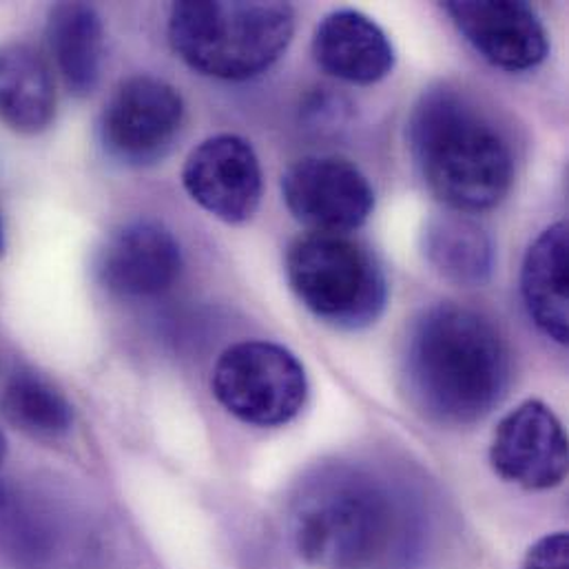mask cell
Masks as SVG:
<instances>
[{"mask_svg": "<svg viewBox=\"0 0 569 569\" xmlns=\"http://www.w3.org/2000/svg\"><path fill=\"white\" fill-rule=\"evenodd\" d=\"M295 33L288 2L184 0L169 16L173 51L196 71L220 80H249L271 69Z\"/></svg>", "mask_w": 569, "mask_h": 569, "instance_id": "4", "label": "cell"}, {"mask_svg": "<svg viewBox=\"0 0 569 569\" xmlns=\"http://www.w3.org/2000/svg\"><path fill=\"white\" fill-rule=\"evenodd\" d=\"M295 297L323 323L339 330L372 326L388 306V280L377 256L359 240L306 233L286 253Z\"/></svg>", "mask_w": 569, "mask_h": 569, "instance_id": "5", "label": "cell"}, {"mask_svg": "<svg viewBox=\"0 0 569 569\" xmlns=\"http://www.w3.org/2000/svg\"><path fill=\"white\" fill-rule=\"evenodd\" d=\"M4 457H7V437H4V432L0 430V463H2Z\"/></svg>", "mask_w": 569, "mask_h": 569, "instance_id": "21", "label": "cell"}, {"mask_svg": "<svg viewBox=\"0 0 569 569\" xmlns=\"http://www.w3.org/2000/svg\"><path fill=\"white\" fill-rule=\"evenodd\" d=\"M390 490L361 468L328 466L306 479L290 503V539L315 569L379 568L401 537Z\"/></svg>", "mask_w": 569, "mask_h": 569, "instance_id": "3", "label": "cell"}, {"mask_svg": "<svg viewBox=\"0 0 569 569\" xmlns=\"http://www.w3.org/2000/svg\"><path fill=\"white\" fill-rule=\"evenodd\" d=\"M47 44L56 69L76 98H87L100 82L104 24L87 2H60L47 18Z\"/></svg>", "mask_w": 569, "mask_h": 569, "instance_id": "16", "label": "cell"}, {"mask_svg": "<svg viewBox=\"0 0 569 569\" xmlns=\"http://www.w3.org/2000/svg\"><path fill=\"white\" fill-rule=\"evenodd\" d=\"M423 256L430 267L457 286H481L495 271V244L488 231L463 213H441L426 222Z\"/></svg>", "mask_w": 569, "mask_h": 569, "instance_id": "17", "label": "cell"}, {"mask_svg": "<svg viewBox=\"0 0 569 569\" xmlns=\"http://www.w3.org/2000/svg\"><path fill=\"white\" fill-rule=\"evenodd\" d=\"M312 56L326 73L352 84L383 80L397 60L386 31L355 9L332 11L317 24Z\"/></svg>", "mask_w": 569, "mask_h": 569, "instance_id": "13", "label": "cell"}, {"mask_svg": "<svg viewBox=\"0 0 569 569\" xmlns=\"http://www.w3.org/2000/svg\"><path fill=\"white\" fill-rule=\"evenodd\" d=\"M403 377L410 401L430 421L472 426L503 401L512 355L490 317L468 306L437 303L408 332Z\"/></svg>", "mask_w": 569, "mask_h": 569, "instance_id": "1", "label": "cell"}, {"mask_svg": "<svg viewBox=\"0 0 569 569\" xmlns=\"http://www.w3.org/2000/svg\"><path fill=\"white\" fill-rule=\"evenodd\" d=\"M4 253V227H2V218H0V258Z\"/></svg>", "mask_w": 569, "mask_h": 569, "instance_id": "22", "label": "cell"}, {"mask_svg": "<svg viewBox=\"0 0 569 569\" xmlns=\"http://www.w3.org/2000/svg\"><path fill=\"white\" fill-rule=\"evenodd\" d=\"M408 144L426 187L450 211H490L510 193V140L461 89L441 84L419 98L408 120Z\"/></svg>", "mask_w": 569, "mask_h": 569, "instance_id": "2", "label": "cell"}, {"mask_svg": "<svg viewBox=\"0 0 569 569\" xmlns=\"http://www.w3.org/2000/svg\"><path fill=\"white\" fill-rule=\"evenodd\" d=\"M56 82L49 62L24 42L0 44V122L22 136L49 129Z\"/></svg>", "mask_w": 569, "mask_h": 569, "instance_id": "14", "label": "cell"}, {"mask_svg": "<svg viewBox=\"0 0 569 569\" xmlns=\"http://www.w3.org/2000/svg\"><path fill=\"white\" fill-rule=\"evenodd\" d=\"M182 267V249L173 233L153 220H136L107 238L96 276L113 295L144 299L167 292L178 282Z\"/></svg>", "mask_w": 569, "mask_h": 569, "instance_id": "12", "label": "cell"}, {"mask_svg": "<svg viewBox=\"0 0 569 569\" xmlns=\"http://www.w3.org/2000/svg\"><path fill=\"white\" fill-rule=\"evenodd\" d=\"M523 569H569V541L566 532L539 539L526 555Z\"/></svg>", "mask_w": 569, "mask_h": 569, "instance_id": "20", "label": "cell"}, {"mask_svg": "<svg viewBox=\"0 0 569 569\" xmlns=\"http://www.w3.org/2000/svg\"><path fill=\"white\" fill-rule=\"evenodd\" d=\"M0 415L16 430L38 439H58L73 423V410L67 397L33 370L9 375L0 390Z\"/></svg>", "mask_w": 569, "mask_h": 569, "instance_id": "19", "label": "cell"}, {"mask_svg": "<svg viewBox=\"0 0 569 569\" xmlns=\"http://www.w3.org/2000/svg\"><path fill=\"white\" fill-rule=\"evenodd\" d=\"M211 386L227 412L260 428L290 423L308 399L301 361L273 341H240L224 350Z\"/></svg>", "mask_w": 569, "mask_h": 569, "instance_id": "6", "label": "cell"}, {"mask_svg": "<svg viewBox=\"0 0 569 569\" xmlns=\"http://www.w3.org/2000/svg\"><path fill=\"white\" fill-rule=\"evenodd\" d=\"M182 184L207 213L227 224H242L260 209L264 176L251 142L220 133L189 153Z\"/></svg>", "mask_w": 569, "mask_h": 569, "instance_id": "9", "label": "cell"}, {"mask_svg": "<svg viewBox=\"0 0 569 569\" xmlns=\"http://www.w3.org/2000/svg\"><path fill=\"white\" fill-rule=\"evenodd\" d=\"M443 9L466 40L499 69L530 71L548 58V29L528 2L450 0Z\"/></svg>", "mask_w": 569, "mask_h": 569, "instance_id": "11", "label": "cell"}, {"mask_svg": "<svg viewBox=\"0 0 569 569\" xmlns=\"http://www.w3.org/2000/svg\"><path fill=\"white\" fill-rule=\"evenodd\" d=\"M490 463L495 472L526 490H550L568 477V437L550 406L523 401L508 412L492 437Z\"/></svg>", "mask_w": 569, "mask_h": 569, "instance_id": "10", "label": "cell"}, {"mask_svg": "<svg viewBox=\"0 0 569 569\" xmlns=\"http://www.w3.org/2000/svg\"><path fill=\"white\" fill-rule=\"evenodd\" d=\"M568 224L546 229L528 249L521 271V292L532 321L555 339L568 343Z\"/></svg>", "mask_w": 569, "mask_h": 569, "instance_id": "15", "label": "cell"}, {"mask_svg": "<svg viewBox=\"0 0 569 569\" xmlns=\"http://www.w3.org/2000/svg\"><path fill=\"white\" fill-rule=\"evenodd\" d=\"M184 124L180 91L156 76L124 80L100 116V140L109 158L124 167H151L164 160Z\"/></svg>", "mask_w": 569, "mask_h": 569, "instance_id": "7", "label": "cell"}, {"mask_svg": "<svg viewBox=\"0 0 569 569\" xmlns=\"http://www.w3.org/2000/svg\"><path fill=\"white\" fill-rule=\"evenodd\" d=\"M282 196L290 216L310 233L348 236L375 209L370 180L337 156H310L290 164L282 176Z\"/></svg>", "mask_w": 569, "mask_h": 569, "instance_id": "8", "label": "cell"}, {"mask_svg": "<svg viewBox=\"0 0 569 569\" xmlns=\"http://www.w3.org/2000/svg\"><path fill=\"white\" fill-rule=\"evenodd\" d=\"M60 543L56 517L33 497L0 483V568L47 569Z\"/></svg>", "mask_w": 569, "mask_h": 569, "instance_id": "18", "label": "cell"}]
</instances>
